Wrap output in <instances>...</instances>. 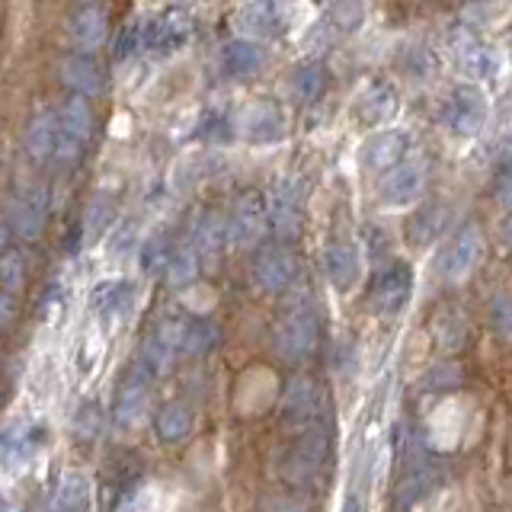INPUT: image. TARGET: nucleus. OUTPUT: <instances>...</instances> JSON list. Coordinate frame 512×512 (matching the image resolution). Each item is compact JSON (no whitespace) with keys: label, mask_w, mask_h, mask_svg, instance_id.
Wrapping results in <instances>:
<instances>
[{"label":"nucleus","mask_w":512,"mask_h":512,"mask_svg":"<svg viewBox=\"0 0 512 512\" xmlns=\"http://www.w3.org/2000/svg\"><path fill=\"white\" fill-rule=\"evenodd\" d=\"M266 215L269 228L282 244H292L301 237L304 228V183L295 176H282L272 183L269 199H266Z\"/></svg>","instance_id":"nucleus-1"},{"label":"nucleus","mask_w":512,"mask_h":512,"mask_svg":"<svg viewBox=\"0 0 512 512\" xmlns=\"http://www.w3.org/2000/svg\"><path fill=\"white\" fill-rule=\"evenodd\" d=\"M317 336H320L317 314L308 304H292V308L279 317L272 340H276V352L285 362H301L317 349Z\"/></svg>","instance_id":"nucleus-2"},{"label":"nucleus","mask_w":512,"mask_h":512,"mask_svg":"<svg viewBox=\"0 0 512 512\" xmlns=\"http://www.w3.org/2000/svg\"><path fill=\"white\" fill-rule=\"evenodd\" d=\"M234 132L253 148H269L285 138V112L272 100H250L234 116Z\"/></svg>","instance_id":"nucleus-3"},{"label":"nucleus","mask_w":512,"mask_h":512,"mask_svg":"<svg viewBox=\"0 0 512 512\" xmlns=\"http://www.w3.org/2000/svg\"><path fill=\"white\" fill-rule=\"evenodd\" d=\"M269 231V215H266V199L260 192H244L228 215V244L237 250L256 247Z\"/></svg>","instance_id":"nucleus-4"},{"label":"nucleus","mask_w":512,"mask_h":512,"mask_svg":"<svg viewBox=\"0 0 512 512\" xmlns=\"http://www.w3.org/2000/svg\"><path fill=\"white\" fill-rule=\"evenodd\" d=\"M442 122L452 128L455 135L471 138L487 122V100L477 87H455L442 103Z\"/></svg>","instance_id":"nucleus-5"},{"label":"nucleus","mask_w":512,"mask_h":512,"mask_svg":"<svg viewBox=\"0 0 512 512\" xmlns=\"http://www.w3.org/2000/svg\"><path fill=\"white\" fill-rule=\"evenodd\" d=\"M480 253H484V234H480V228L474 221H468L452 240H448V247L439 256L442 279L445 282H461L477 266Z\"/></svg>","instance_id":"nucleus-6"},{"label":"nucleus","mask_w":512,"mask_h":512,"mask_svg":"<svg viewBox=\"0 0 512 512\" xmlns=\"http://www.w3.org/2000/svg\"><path fill=\"white\" fill-rule=\"evenodd\" d=\"M234 29L240 39L250 42L272 39L285 29V10L279 0H247L234 13Z\"/></svg>","instance_id":"nucleus-7"},{"label":"nucleus","mask_w":512,"mask_h":512,"mask_svg":"<svg viewBox=\"0 0 512 512\" xmlns=\"http://www.w3.org/2000/svg\"><path fill=\"white\" fill-rule=\"evenodd\" d=\"M410 292H413V269L407 263H391L378 272L372 288H368V304L378 314H397L407 304Z\"/></svg>","instance_id":"nucleus-8"},{"label":"nucleus","mask_w":512,"mask_h":512,"mask_svg":"<svg viewBox=\"0 0 512 512\" xmlns=\"http://www.w3.org/2000/svg\"><path fill=\"white\" fill-rule=\"evenodd\" d=\"M196 23L186 10H164L154 20L144 23V48H154V52H180L189 45Z\"/></svg>","instance_id":"nucleus-9"},{"label":"nucleus","mask_w":512,"mask_h":512,"mask_svg":"<svg viewBox=\"0 0 512 512\" xmlns=\"http://www.w3.org/2000/svg\"><path fill=\"white\" fill-rule=\"evenodd\" d=\"M295 276H298V260H295V253L288 250V244L263 247L260 253H256L253 279H256V285L263 288V292L279 295L295 282Z\"/></svg>","instance_id":"nucleus-10"},{"label":"nucleus","mask_w":512,"mask_h":512,"mask_svg":"<svg viewBox=\"0 0 512 512\" xmlns=\"http://www.w3.org/2000/svg\"><path fill=\"white\" fill-rule=\"evenodd\" d=\"M426 189V164L423 160H400L388 173H384L378 196L384 205H410L413 199H420Z\"/></svg>","instance_id":"nucleus-11"},{"label":"nucleus","mask_w":512,"mask_h":512,"mask_svg":"<svg viewBox=\"0 0 512 512\" xmlns=\"http://www.w3.org/2000/svg\"><path fill=\"white\" fill-rule=\"evenodd\" d=\"M48 221V196L42 186H29L10 202V231H16L23 240H39Z\"/></svg>","instance_id":"nucleus-12"},{"label":"nucleus","mask_w":512,"mask_h":512,"mask_svg":"<svg viewBox=\"0 0 512 512\" xmlns=\"http://www.w3.org/2000/svg\"><path fill=\"white\" fill-rule=\"evenodd\" d=\"M407 148H410V135L400 132V128H384V132H375L372 138H368L362 144L359 151V160L365 170H391L394 164H400V160L407 157Z\"/></svg>","instance_id":"nucleus-13"},{"label":"nucleus","mask_w":512,"mask_h":512,"mask_svg":"<svg viewBox=\"0 0 512 512\" xmlns=\"http://www.w3.org/2000/svg\"><path fill=\"white\" fill-rule=\"evenodd\" d=\"M68 39L77 48V55H93L100 52L109 39V16L103 7H84L71 16L68 23Z\"/></svg>","instance_id":"nucleus-14"},{"label":"nucleus","mask_w":512,"mask_h":512,"mask_svg":"<svg viewBox=\"0 0 512 512\" xmlns=\"http://www.w3.org/2000/svg\"><path fill=\"white\" fill-rule=\"evenodd\" d=\"M151 407V388H148V372L144 368H135L132 375L125 378L119 400H116V423L122 429H135L144 423Z\"/></svg>","instance_id":"nucleus-15"},{"label":"nucleus","mask_w":512,"mask_h":512,"mask_svg":"<svg viewBox=\"0 0 512 512\" xmlns=\"http://www.w3.org/2000/svg\"><path fill=\"white\" fill-rule=\"evenodd\" d=\"M324 455H327V436L320 429H308L304 436H298V442L292 445V452L285 458V477L292 480V484L314 477Z\"/></svg>","instance_id":"nucleus-16"},{"label":"nucleus","mask_w":512,"mask_h":512,"mask_svg":"<svg viewBox=\"0 0 512 512\" xmlns=\"http://www.w3.org/2000/svg\"><path fill=\"white\" fill-rule=\"evenodd\" d=\"M192 247H196L202 263L215 266L221 260L224 247H228V218L218 215L215 208L199 212L196 224H192Z\"/></svg>","instance_id":"nucleus-17"},{"label":"nucleus","mask_w":512,"mask_h":512,"mask_svg":"<svg viewBox=\"0 0 512 512\" xmlns=\"http://www.w3.org/2000/svg\"><path fill=\"white\" fill-rule=\"evenodd\" d=\"M61 84L68 87L71 93L77 96H87V100H93V96H100L106 90V77L100 71V64H96L90 55H71L61 61Z\"/></svg>","instance_id":"nucleus-18"},{"label":"nucleus","mask_w":512,"mask_h":512,"mask_svg":"<svg viewBox=\"0 0 512 512\" xmlns=\"http://www.w3.org/2000/svg\"><path fill=\"white\" fill-rule=\"evenodd\" d=\"M26 151L36 164L55 157V144H58V116L52 109H36L26 122Z\"/></svg>","instance_id":"nucleus-19"},{"label":"nucleus","mask_w":512,"mask_h":512,"mask_svg":"<svg viewBox=\"0 0 512 512\" xmlns=\"http://www.w3.org/2000/svg\"><path fill=\"white\" fill-rule=\"evenodd\" d=\"M324 272H327L330 285L340 288V292H346V288L356 285V279H359V250H356V244H349V240H333V244H327Z\"/></svg>","instance_id":"nucleus-20"},{"label":"nucleus","mask_w":512,"mask_h":512,"mask_svg":"<svg viewBox=\"0 0 512 512\" xmlns=\"http://www.w3.org/2000/svg\"><path fill=\"white\" fill-rule=\"evenodd\" d=\"M320 407H324V394H320V388H317L314 381L298 378V381L288 384L282 410H285V416L292 423H301V426L314 423L317 416H320Z\"/></svg>","instance_id":"nucleus-21"},{"label":"nucleus","mask_w":512,"mask_h":512,"mask_svg":"<svg viewBox=\"0 0 512 512\" xmlns=\"http://www.w3.org/2000/svg\"><path fill=\"white\" fill-rule=\"evenodd\" d=\"M397 103L400 100H397L394 84H391V80L378 77V80H372V84L362 90L359 103H356V112H359V119L365 125H378V122H388L394 116Z\"/></svg>","instance_id":"nucleus-22"},{"label":"nucleus","mask_w":512,"mask_h":512,"mask_svg":"<svg viewBox=\"0 0 512 512\" xmlns=\"http://www.w3.org/2000/svg\"><path fill=\"white\" fill-rule=\"evenodd\" d=\"M260 68H263V48L256 42L237 36V39L221 45V71H224V77L244 80V77H253Z\"/></svg>","instance_id":"nucleus-23"},{"label":"nucleus","mask_w":512,"mask_h":512,"mask_svg":"<svg viewBox=\"0 0 512 512\" xmlns=\"http://www.w3.org/2000/svg\"><path fill=\"white\" fill-rule=\"evenodd\" d=\"M55 116H58V132L87 148L93 138V109L87 103V96H77V93L68 96V100L58 106Z\"/></svg>","instance_id":"nucleus-24"},{"label":"nucleus","mask_w":512,"mask_h":512,"mask_svg":"<svg viewBox=\"0 0 512 512\" xmlns=\"http://www.w3.org/2000/svg\"><path fill=\"white\" fill-rule=\"evenodd\" d=\"M448 224V205L445 202H426L420 205L407 221V240L413 247H429Z\"/></svg>","instance_id":"nucleus-25"},{"label":"nucleus","mask_w":512,"mask_h":512,"mask_svg":"<svg viewBox=\"0 0 512 512\" xmlns=\"http://www.w3.org/2000/svg\"><path fill=\"white\" fill-rule=\"evenodd\" d=\"M42 442H45V429L32 426V423L10 426L4 436H0V458L13 468V464H23L26 458L36 455Z\"/></svg>","instance_id":"nucleus-26"},{"label":"nucleus","mask_w":512,"mask_h":512,"mask_svg":"<svg viewBox=\"0 0 512 512\" xmlns=\"http://www.w3.org/2000/svg\"><path fill=\"white\" fill-rule=\"evenodd\" d=\"M288 93H292V100L298 103H314L320 93L327 90V71L324 64L317 61H304V64H295L292 74L285 80Z\"/></svg>","instance_id":"nucleus-27"},{"label":"nucleus","mask_w":512,"mask_h":512,"mask_svg":"<svg viewBox=\"0 0 512 512\" xmlns=\"http://www.w3.org/2000/svg\"><path fill=\"white\" fill-rule=\"evenodd\" d=\"M90 509V487H87V477L68 471L61 477V484L52 496V506L45 512H87Z\"/></svg>","instance_id":"nucleus-28"},{"label":"nucleus","mask_w":512,"mask_h":512,"mask_svg":"<svg viewBox=\"0 0 512 512\" xmlns=\"http://www.w3.org/2000/svg\"><path fill=\"white\" fill-rule=\"evenodd\" d=\"M461 36H464V42H455V48H458V58L464 64V71L474 74V77H496V71H500V58H496L493 48L471 39L468 32H461Z\"/></svg>","instance_id":"nucleus-29"},{"label":"nucleus","mask_w":512,"mask_h":512,"mask_svg":"<svg viewBox=\"0 0 512 512\" xmlns=\"http://www.w3.org/2000/svg\"><path fill=\"white\" fill-rule=\"evenodd\" d=\"M199 269H202V260H199V253L192 244H183V247H176L170 250V260H167V269H164V279L167 285L173 288H186L199 279Z\"/></svg>","instance_id":"nucleus-30"},{"label":"nucleus","mask_w":512,"mask_h":512,"mask_svg":"<svg viewBox=\"0 0 512 512\" xmlns=\"http://www.w3.org/2000/svg\"><path fill=\"white\" fill-rule=\"evenodd\" d=\"M154 429H157V436L164 439L167 445H176V442H183L189 436V429H192V416L183 404H167V407H160L157 416H154Z\"/></svg>","instance_id":"nucleus-31"},{"label":"nucleus","mask_w":512,"mask_h":512,"mask_svg":"<svg viewBox=\"0 0 512 512\" xmlns=\"http://www.w3.org/2000/svg\"><path fill=\"white\" fill-rule=\"evenodd\" d=\"M167 260H170V244H167L164 234H151V237L141 240V247H138V269L144 272V276H148V279L164 276Z\"/></svg>","instance_id":"nucleus-32"},{"label":"nucleus","mask_w":512,"mask_h":512,"mask_svg":"<svg viewBox=\"0 0 512 512\" xmlns=\"http://www.w3.org/2000/svg\"><path fill=\"white\" fill-rule=\"evenodd\" d=\"M128 301H132V285H128V282H103L93 292V308L100 311L103 317L122 314L128 308Z\"/></svg>","instance_id":"nucleus-33"},{"label":"nucleus","mask_w":512,"mask_h":512,"mask_svg":"<svg viewBox=\"0 0 512 512\" xmlns=\"http://www.w3.org/2000/svg\"><path fill=\"white\" fill-rule=\"evenodd\" d=\"M215 343H218V327L212 320H186L180 352H186V356H205Z\"/></svg>","instance_id":"nucleus-34"},{"label":"nucleus","mask_w":512,"mask_h":512,"mask_svg":"<svg viewBox=\"0 0 512 512\" xmlns=\"http://www.w3.org/2000/svg\"><path fill=\"white\" fill-rule=\"evenodd\" d=\"M432 333L445 349H458L464 343V333H468V324H464V314L455 308H445L436 320H432Z\"/></svg>","instance_id":"nucleus-35"},{"label":"nucleus","mask_w":512,"mask_h":512,"mask_svg":"<svg viewBox=\"0 0 512 512\" xmlns=\"http://www.w3.org/2000/svg\"><path fill=\"white\" fill-rule=\"evenodd\" d=\"M23 285H26V256L20 250H4L0 253V288L16 295Z\"/></svg>","instance_id":"nucleus-36"},{"label":"nucleus","mask_w":512,"mask_h":512,"mask_svg":"<svg viewBox=\"0 0 512 512\" xmlns=\"http://www.w3.org/2000/svg\"><path fill=\"white\" fill-rule=\"evenodd\" d=\"M100 429H103V410L96 400H84L74 416V436L80 442H96V436H100Z\"/></svg>","instance_id":"nucleus-37"},{"label":"nucleus","mask_w":512,"mask_h":512,"mask_svg":"<svg viewBox=\"0 0 512 512\" xmlns=\"http://www.w3.org/2000/svg\"><path fill=\"white\" fill-rule=\"evenodd\" d=\"M330 20L343 32H356L365 23V0H330Z\"/></svg>","instance_id":"nucleus-38"},{"label":"nucleus","mask_w":512,"mask_h":512,"mask_svg":"<svg viewBox=\"0 0 512 512\" xmlns=\"http://www.w3.org/2000/svg\"><path fill=\"white\" fill-rule=\"evenodd\" d=\"M112 218H116V208H112V199L109 196H96L93 202H90V208H87V218H84V234L87 237H100L109 224H112Z\"/></svg>","instance_id":"nucleus-39"},{"label":"nucleus","mask_w":512,"mask_h":512,"mask_svg":"<svg viewBox=\"0 0 512 512\" xmlns=\"http://www.w3.org/2000/svg\"><path fill=\"white\" fill-rule=\"evenodd\" d=\"M170 365H173V349H167L164 343H157L151 336V340L144 343V349H141V368L148 375H164Z\"/></svg>","instance_id":"nucleus-40"},{"label":"nucleus","mask_w":512,"mask_h":512,"mask_svg":"<svg viewBox=\"0 0 512 512\" xmlns=\"http://www.w3.org/2000/svg\"><path fill=\"white\" fill-rule=\"evenodd\" d=\"M144 48V20L138 23H128L119 36H116V45H112V55H116L119 61L122 58H132L135 52H141Z\"/></svg>","instance_id":"nucleus-41"},{"label":"nucleus","mask_w":512,"mask_h":512,"mask_svg":"<svg viewBox=\"0 0 512 512\" xmlns=\"http://www.w3.org/2000/svg\"><path fill=\"white\" fill-rule=\"evenodd\" d=\"M490 324L503 340H512V295H496L490 301Z\"/></svg>","instance_id":"nucleus-42"},{"label":"nucleus","mask_w":512,"mask_h":512,"mask_svg":"<svg viewBox=\"0 0 512 512\" xmlns=\"http://www.w3.org/2000/svg\"><path fill=\"white\" fill-rule=\"evenodd\" d=\"M183 333H186V320L183 317H164L154 330V340L164 343L167 349L180 352V343H183Z\"/></svg>","instance_id":"nucleus-43"},{"label":"nucleus","mask_w":512,"mask_h":512,"mask_svg":"<svg viewBox=\"0 0 512 512\" xmlns=\"http://www.w3.org/2000/svg\"><path fill=\"white\" fill-rule=\"evenodd\" d=\"M493 196H496V202H500V205L506 208V212H512V157L500 167V173H496V180H493Z\"/></svg>","instance_id":"nucleus-44"},{"label":"nucleus","mask_w":512,"mask_h":512,"mask_svg":"<svg viewBox=\"0 0 512 512\" xmlns=\"http://www.w3.org/2000/svg\"><path fill=\"white\" fill-rule=\"evenodd\" d=\"M429 381H432V388H448V384L461 381V372L455 365H439V368H432V372H429Z\"/></svg>","instance_id":"nucleus-45"},{"label":"nucleus","mask_w":512,"mask_h":512,"mask_svg":"<svg viewBox=\"0 0 512 512\" xmlns=\"http://www.w3.org/2000/svg\"><path fill=\"white\" fill-rule=\"evenodd\" d=\"M16 320V298L13 292H0V327H10Z\"/></svg>","instance_id":"nucleus-46"},{"label":"nucleus","mask_w":512,"mask_h":512,"mask_svg":"<svg viewBox=\"0 0 512 512\" xmlns=\"http://www.w3.org/2000/svg\"><path fill=\"white\" fill-rule=\"evenodd\" d=\"M500 240H503V247L506 250H512V212L503 218V224H500Z\"/></svg>","instance_id":"nucleus-47"},{"label":"nucleus","mask_w":512,"mask_h":512,"mask_svg":"<svg viewBox=\"0 0 512 512\" xmlns=\"http://www.w3.org/2000/svg\"><path fill=\"white\" fill-rule=\"evenodd\" d=\"M7 240H10V224H0V253H4Z\"/></svg>","instance_id":"nucleus-48"},{"label":"nucleus","mask_w":512,"mask_h":512,"mask_svg":"<svg viewBox=\"0 0 512 512\" xmlns=\"http://www.w3.org/2000/svg\"><path fill=\"white\" fill-rule=\"evenodd\" d=\"M343 512H362V503L356 500V496H349L346 506H343Z\"/></svg>","instance_id":"nucleus-49"},{"label":"nucleus","mask_w":512,"mask_h":512,"mask_svg":"<svg viewBox=\"0 0 512 512\" xmlns=\"http://www.w3.org/2000/svg\"><path fill=\"white\" fill-rule=\"evenodd\" d=\"M0 512H16L13 506H7V503H0Z\"/></svg>","instance_id":"nucleus-50"}]
</instances>
